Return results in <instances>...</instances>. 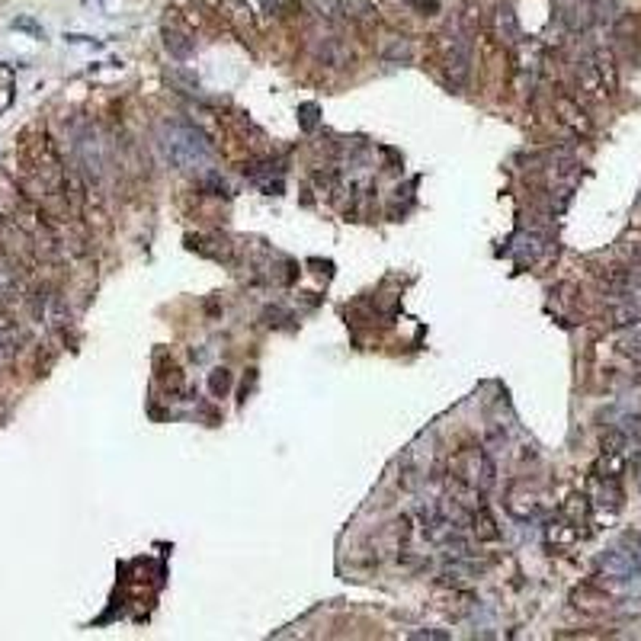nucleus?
<instances>
[{
    "instance_id": "obj_1",
    "label": "nucleus",
    "mask_w": 641,
    "mask_h": 641,
    "mask_svg": "<svg viewBox=\"0 0 641 641\" xmlns=\"http://www.w3.org/2000/svg\"><path fill=\"white\" fill-rule=\"evenodd\" d=\"M446 471H449L446 478L462 481V485L469 487H478L481 494H487L497 485V465H494V459L487 455L485 446H462L459 453L449 455Z\"/></svg>"
},
{
    "instance_id": "obj_8",
    "label": "nucleus",
    "mask_w": 641,
    "mask_h": 641,
    "mask_svg": "<svg viewBox=\"0 0 641 641\" xmlns=\"http://www.w3.org/2000/svg\"><path fill=\"white\" fill-rule=\"evenodd\" d=\"M469 533L475 535L478 542H494V539L501 535V529H497L494 517L487 513V507H478L469 513Z\"/></svg>"
},
{
    "instance_id": "obj_5",
    "label": "nucleus",
    "mask_w": 641,
    "mask_h": 641,
    "mask_svg": "<svg viewBox=\"0 0 641 641\" xmlns=\"http://www.w3.org/2000/svg\"><path fill=\"white\" fill-rule=\"evenodd\" d=\"M436 603H439V609H443V613H449L453 619L469 616L471 609H475V597H471L465 587H446V590L436 597Z\"/></svg>"
},
{
    "instance_id": "obj_3",
    "label": "nucleus",
    "mask_w": 641,
    "mask_h": 641,
    "mask_svg": "<svg viewBox=\"0 0 641 641\" xmlns=\"http://www.w3.org/2000/svg\"><path fill=\"white\" fill-rule=\"evenodd\" d=\"M164 148H167V157H170V161L180 167V170H189V167H196V164H202V161H209V148L202 145V138H199L196 132L183 129V125L170 129V135H167V141H164Z\"/></svg>"
},
{
    "instance_id": "obj_14",
    "label": "nucleus",
    "mask_w": 641,
    "mask_h": 641,
    "mask_svg": "<svg viewBox=\"0 0 641 641\" xmlns=\"http://www.w3.org/2000/svg\"><path fill=\"white\" fill-rule=\"evenodd\" d=\"M414 638H449V632H414Z\"/></svg>"
},
{
    "instance_id": "obj_10",
    "label": "nucleus",
    "mask_w": 641,
    "mask_h": 641,
    "mask_svg": "<svg viewBox=\"0 0 641 641\" xmlns=\"http://www.w3.org/2000/svg\"><path fill=\"white\" fill-rule=\"evenodd\" d=\"M494 29H497V36L507 42H513L519 36V26H517V17H513V10L510 7H497V13H494Z\"/></svg>"
},
{
    "instance_id": "obj_7",
    "label": "nucleus",
    "mask_w": 641,
    "mask_h": 641,
    "mask_svg": "<svg viewBox=\"0 0 641 641\" xmlns=\"http://www.w3.org/2000/svg\"><path fill=\"white\" fill-rule=\"evenodd\" d=\"M157 382H161V388H164V395L170 398V401H183V395H186V378H183V369L177 362L170 360V366H161Z\"/></svg>"
},
{
    "instance_id": "obj_6",
    "label": "nucleus",
    "mask_w": 641,
    "mask_h": 641,
    "mask_svg": "<svg viewBox=\"0 0 641 641\" xmlns=\"http://www.w3.org/2000/svg\"><path fill=\"white\" fill-rule=\"evenodd\" d=\"M507 510H510V517L533 519V517H539V501H535V494L529 491V487L517 485V487H510V494H507Z\"/></svg>"
},
{
    "instance_id": "obj_4",
    "label": "nucleus",
    "mask_w": 641,
    "mask_h": 641,
    "mask_svg": "<svg viewBox=\"0 0 641 641\" xmlns=\"http://www.w3.org/2000/svg\"><path fill=\"white\" fill-rule=\"evenodd\" d=\"M33 312L39 314V320H45L49 328H65L67 320H71L65 298L55 296V292H36V296H33Z\"/></svg>"
},
{
    "instance_id": "obj_12",
    "label": "nucleus",
    "mask_w": 641,
    "mask_h": 641,
    "mask_svg": "<svg viewBox=\"0 0 641 641\" xmlns=\"http://www.w3.org/2000/svg\"><path fill=\"white\" fill-rule=\"evenodd\" d=\"M209 388H212L215 398H225V395H228V388H231V372L228 369H215L212 378H209Z\"/></svg>"
},
{
    "instance_id": "obj_13",
    "label": "nucleus",
    "mask_w": 641,
    "mask_h": 641,
    "mask_svg": "<svg viewBox=\"0 0 641 641\" xmlns=\"http://www.w3.org/2000/svg\"><path fill=\"white\" fill-rule=\"evenodd\" d=\"M382 55H385L388 61H411V42H408V39H395V45H392V49H385Z\"/></svg>"
},
{
    "instance_id": "obj_9",
    "label": "nucleus",
    "mask_w": 641,
    "mask_h": 641,
    "mask_svg": "<svg viewBox=\"0 0 641 641\" xmlns=\"http://www.w3.org/2000/svg\"><path fill=\"white\" fill-rule=\"evenodd\" d=\"M218 4L231 23H238L241 29H254V10L247 7V0H218Z\"/></svg>"
},
{
    "instance_id": "obj_2",
    "label": "nucleus",
    "mask_w": 641,
    "mask_h": 641,
    "mask_svg": "<svg viewBox=\"0 0 641 641\" xmlns=\"http://www.w3.org/2000/svg\"><path fill=\"white\" fill-rule=\"evenodd\" d=\"M436 61L443 67L446 83H453V87H465V83H469L471 42H469V33H465L462 26L436 36Z\"/></svg>"
},
{
    "instance_id": "obj_11",
    "label": "nucleus",
    "mask_w": 641,
    "mask_h": 641,
    "mask_svg": "<svg viewBox=\"0 0 641 641\" xmlns=\"http://www.w3.org/2000/svg\"><path fill=\"white\" fill-rule=\"evenodd\" d=\"M577 539V533H571L567 529V523H551V529H549V545H571Z\"/></svg>"
}]
</instances>
